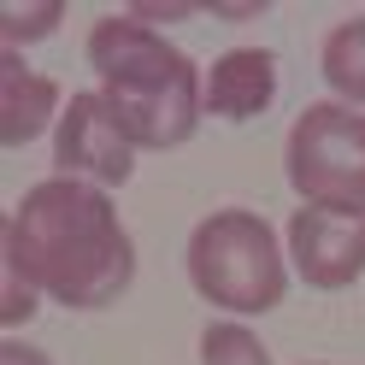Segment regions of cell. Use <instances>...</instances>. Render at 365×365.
<instances>
[{
  "label": "cell",
  "mask_w": 365,
  "mask_h": 365,
  "mask_svg": "<svg viewBox=\"0 0 365 365\" xmlns=\"http://www.w3.org/2000/svg\"><path fill=\"white\" fill-rule=\"evenodd\" d=\"M135 135L118 118L101 88H83V95L65 101L59 124H53V177H77V182H95V189H124L135 177Z\"/></svg>",
  "instance_id": "obj_5"
},
{
  "label": "cell",
  "mask_w": 365,
  "mask_h": 365,
  "mask_svg": "<svg viewBox=\"0 0 365 365\" xmlns=\"http://www.w3.org/2000/svg\"><path fill=\"white\" fill-rule=\"evenodd\" d=\"M0 330H24L30 324V312L41 307V294H36V283L24 277V271H12V265H0Z\"/></svg>",
  "instance_id": "obj_12"
},
{
  "label": "cell",
  "mask_w": 365,
  "mask_h": 365,
  "mask_svg": "<svg viewBox=\"0 0 365 365\" xmlns=\"http://www.w3.org/2000/svg\"><path fill=\"white\" fill-rule=\"evenodd\" d=\"M283 247H289V271L307 289H354L365 277V218L354 212H330V207H294L283 224Z\"/></svg>",
  "instance_id": "obj_6"
},
{
  "label": "cell",
  "mask_w": 365,
  "mask_h": 365,
  "mask_svg": "<svg viewBox=\"0 0 365 365\" xmlns=\"http://www.w3.org/2000/svg\"><path fill=\"white\" fill-rule=\"evenodd\" d=\"M0 365H53L41 348H30V341H18V336H6L0 341Z\"/></svg>",
  "instance_id": "obj_13"
},
{
  "label": "cell",
  "mask_w": 365,
  "mask_h": 365,
  "mask_svg": "<svg viewBox=\"0 0 365 365\" xmlns=\"http://www.w3.org/2000/svg\"><path fill=\"white\" fill-rule=\"evenodd\" d=\"M283 177L301 207H330L365 218V112L341 101H312L289 124Z\"/></svg>",
  "instance_id": "obj_4"
},
{
  "label": "cell",
  "mask_w": 365,
  "mask_h": 365,
  "mask_svg": "<svg viewBox=\"0 0 365 365\" xmlns=\"http://www.w3.org/2000/svg\"><path fill=\"white\" fill-rule=\"evenodd\" d=\"M59 83L24 65L18 48H0V148H30L59 124Z\"/></svg>",
  "instance_id": "obj_8"
},
{
  "label": "cell",
  "mask_w": 365,
  "mask_h": 365,
  "mask_svg": "<svg viewBox=\"0 0 365 365\" xmlns=\"http://www.w3.org/2000/svg\"><path fill=\"white\" fill-rule=\"evenodd\" d=\"M0 265L24 271L41 301L65 312H106L135 283V242L106 189L77 177H41L6 212Z\"/></svg>",
  "instance_id": "obj_1"
},
{
  "label": "cell",
  "mask_w": 365,
  "mask_h": 365,
  "mask_svg": "<svg viewBox=\"0 0 365 365\" xmlns=\"http://www.w3.org/2000/svg\"><path fill=\"white\" fill-rule=\"evenodd\" d=\"M88 71L101 77V95L118 106L142 153H171L207 118V77L195 71V59L165 41L159 30L135 24L130 12L95 18V30L83 41Z\"/></svg>",
  "instance_id": "obj_2"
},
{
  "label": "cell",
  "mask_w": 365,
  "mask_h": 365,
  "mask_svg": "<svg viewBox=\"0 0 365 365\" xmlns=\"http://www.w3.org/2000/svg\"><path fill=\"white\" fill-rule=\"evenodd\" d=\"M65 24V0H41V6H0V41L24 53L30 41L53 36Z\"/></svg>",
  "instance_id": "obj_11"
},
{
  "label": "cell",
  "mask_w": 365,
  "mask_h": 365,
  "mask_svg": "<svg viewBox=\"0 0 365 365\" xmlns=\"http://www.w3.org/2000/svg\"><path fill=\"white\" fill-rule=\"evenodd\" d=\"M277 101V53L271 48H230L207 65V118L254 124Z\"/></svg>",
  "instance_id": "obj_7"
},
{
  "label": "cell",
  "mask_w": 365,
  "mask_h": 365,
  "mask_svg": "<svg viewBox=\"0 0 365 365\" xmlns=\"http://www.w3.org/2000/svg\"><path fill=\"white\" fill-rule=\"evenodd\" d=\"M312 365H324V359H312Z\"/></svg>",
  "instance_id": "obj_14"
},
{
  "label": "cell",
  "mask_w": 365,
  "mask_h": 365,
  "mask_svg": "<svg viewBox=\"0 0 365 365\" xmlns=\"http://www.w3.org/2000/svg\"><path fill=\"white\" fill-rule=\"evenodd\" d=\"M182 271L189 289L224 318H265L283 307L289 294V247L277 224L247 212V207H218L189 230L182 247Z\"/></svg>",
  "instance_id": "obj_3"
},
{
  "label": "cell",
  "mask_w": 365,
  "mask_h": 365,
  "mask_svg": "<svg viewBox=\"0 0 365 365\" xmlns=\"http://www.w3.org/2000/svg\"><path fill=\"white\" fill-rule=\"evenodd\" d=\"M200 365H271V354L242 318H212L200 330Z\"/></svg>",
  "instance_id": "obj_10"
},
{
  "label": "cell",
  "mask_w": 365,
  "mask_h": 365,
  "mask_svg": "<svg viewBox=\"0 0 365 365\" xmlns=\"http://www.w3.org/2000/svg\"><path fill=\"white\" fill-rule=\"evenodd\" d=\"M318 77H324L330 101L341 106H365V12L341 18L318 48Z\"/></svg>",
  "instance_id": "obj_9"
}]
</instances>
